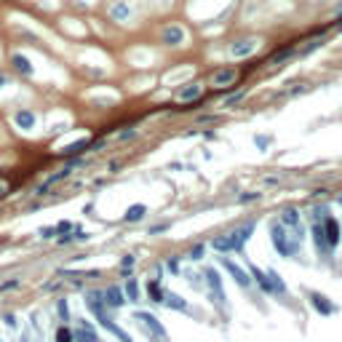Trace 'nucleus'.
Returning a JSON list of instances; mask_svg holds the SVG:
<instances>
[{
  "instance_id": "obj_1",
  "label": "nucleus",
  "mask_w": 342,
  "mask_h": 342,
  "mask_svg": "<svg viewBox=\"0 0 342 342\" xmlns=\"http://www.w3.org/2000/svg\"><path fill=\"white\" fill-rule=\"evenodd\" d=\"M254 227H256V222H246V225L235 227L233 233H227V235H219V238H214V241H212V246L216 249V252H241V249H243V243H246L249 238H252Z\"/></svg>"
},
{
  "instance_id": "obj_2",
  "label": "nucleus",
  "mask_w": 342,
  "mask_h": 342,
  "mask_svg": "<svg viewBox=\"0 0 342 342\" xmlns=\"http://www.w3.org/2000/svg\"><path fill=\"white\" fill-rule=\"evenodd\" d=\"M270 238H273V246L278 249L281 256H294L299 252V238L289 241V233H286V227L281 225V222H275V225L270 227Z\"/></svg>"
},
{
  "instance_id": "obj_3",
  "label": "nucleus",
  "mask_w": 342,
  "mask_h": 342,
  "mask_svg": "<svg viewBox=\"0 0 342 342\" xmlns=\"http://www.w3.org/2000/svg\"><path fill=\"white\" fill-rule=\"evenodd\" d=\"M134 321L144 329V334H147V337H153L155 342H166V340H169V337H166V329H163V324L155 318L153 313L136 310V313H134Z\"/></svg>"
},
{
  "instance_id": "obj_4",
  "label": "nucleus",
  "mask_w": 342,
  "mask_h": 342,
  "mask_svg": "<svg viewBox=\"0 0 342 342\" xmlns=\"http://www.w3.org/2000/svg\"><path fill=\"white\" fill-rule=\"evenodd\" d=\"M235 81H238V67H219L209 78L214 88H230V86H235Z\"/></svg>"
},
{
  "instance_id": "obj_5",
  "label": "nucleus",
  "mask_w": 342,
  "mask_h": 342,
  "mask_svg": "<svg viewBox=\"0 0 342 342\" xmlns=\"http://www.w3.org/2000/svg\"><path fill=\"white\" fill-rule=\"evenodd\" d=\"M219 265L225 267V270H227L230 275H233V278H235V284H238V286H243V289H249V286H252V275H249L246 270H243L241 265H235V262L230 259V256H219Z\"/></svg>"
},
{
  "instance_id": "obj_6",
  "label": "nucleus",
  "mask_w": 342,
  "mask_h": 342,
  "mask_svg": "<svg viewBox=\"0 0 342 342\" xmlns=\"http://www.w3.org/2000/svg\"><path fill=\"white\" fill-rule=\"evenodd\" d=\"M201 96H203V83L193 81V83L182 86V88L176 91V94H174V102H176V104H187V102H198Z\"/></svg>"
},
{
  "instance_id": "obj_7",
  "label": "nucleus",
  "mask_w": 342,
  "mask_h": 342,
  "mask_svg": "<svg viewBox=\"0 0 342 342\" xmlns=\"http://www.w3.org/2000/svg\"><path fill=\"white\" fill-rule=\"evenodd\" d=\"M203 275H206V281H209V289H212L214 302L222 307V310H225V307H227V299H225V292H222V278H219V273H216L214 267H209V270L203 273Z\"/></svg>"
},
{
  "instance_id": "obj_8",
  "label": "nucleus",
  "mask_w": 342,
  "mask_h": 342,
  "mask_svg": "<svg viewBox=\"0 0 342 342\" xmlns=\"http://www.w3.org/2000/svg\"><path fill=\"white\" fill-rule=\"evenodd\" d=\"M107 14H110V19H113V22H128L131 16H134V8H131V5L126 3V0H113V3L107 5Z\"/></svg>"
},
{
  "instance_id": "obj_9",
  "label": "nucleus",
  "mask_w": 342,
  "mask_h": 342,
  "mask_svg": "<svg viewBox=\"0 0 342 342\" xmlns=\"http://www.w3.org/2000/svg\"><path fill=\"white\" fill-rule=\"evenodd\" d=\"M161 43L163 45H182L185 43V30L179 24H166L161 30Z\"/></svg>"
},
{
  "instance_id": "obj_10",
  "label": "nucleus",
  "mask_w": 342,
  "mask_h": 342,
  "mask_svg": "<svg viewBox=\"0 0 342 342\" xmlns=\"http://www.w3.org/2000/svg\"><path fill=\"white\" fill-rule=\"evenodd\" d=\"M102 297H104V305H107V310L113 307V310H118V307L126 305V294H123L121 286H107L102 289Z\"/></svg>"
},
{
  "instance_id": "obj_11",
  "label": "nucleus",
  "mask_w": 342,
  "mask_h": 342,
  "mask_svg": "<svg viewBox=\"0 0 342 342\" xmlns=\"http://www.w3.org/2000/svg\"><path fill=\"white\" fill-rule=\"evenodd\" d=\"M256 43L254 38H241V41H235V43H230V56H235V59H243V56H249V54H254L256 51Z\"/></svg>"
},
{
  "instance_id": "obj_12",
  "label": "nucleus",
  "mask_w": 342,
  "mask_h": 342,
  "mask_svg": "<svg viewBox=\"0 0 342 342\" xmlns=\"http://www.w3.org/2000/svg\"><path fill=\"white\" fill-rule=\"evenodd\" d=\"M324 235H326V243H329V249H334L340 243V222L334 219V216H324Z\"/></svg>"
},
{
  "instance_id": "obj_13",
  "label": "nucleus",
  "mask_w": 342,
  "mask_h": 342,
  "mask_svg": "<svg viewBox=\"0 0 342 342\" xmlns=\"http://www.w3.org/2000/svg\"><path fill=\"white\" fill-rule=\"evenodd\" d=\"M72 332H75V342H99V334H96V329L88 321H81Z\"/></svg>"
},
{
  "instance_id": "obj_14",
  "label": "nucleus",
  "mask_w": 342,
  "mask_h": 342,
  "mask_svg": "<svg viewBox=\"0 0 342 342\" xmlns=\"http://www.w3.org/2000/svg\"><path fill=\"white\" fill-rule=\"evenodd\" d=\"M307 299H310V305H313L321 315H332L334 310H337V307H334L332 302H329L324 294H318V292H307Z\"/></svg>"
},
{
  "instance_id": "obj_15",
  "label": "nucleus",
  "mask_w": 342,
  "mask_h": 342,
  "mask_svg": "<svg viewBox=\"0 0 342 342\" xmlns=\"http://www.w3.org/2000/svg\"><path fill=\"white\" fill-rule=\"evenodd\" d=\"M35 121H38V118H35L32 110H16V113H14V123H16L19 128H24V131L35 128Z\"/></svg>"
},
{
  "instance_id": "obj_16",
  "label": "nucleus",
  "mask_w": 342,
  "mask_h": 342,
  "mask_svg": "<svg viewBox=\"0 0 342 342\" xmlns=\"http://www.w3.org/2000/svg\"><path fill=\"white\" fill-rule=\"evenodd\" d=\"M11 64H14V70L22 72V75H32V72H35L30 56H24V54H14V56H11Z\"/></svg>"
},
{
  "instance_id": "obj_17",
  "label": "nucleus",
  "mask_w": 342,
  "mask_h": 342,
  "mask_svg": "<svg viewBox=\"0 0 342 342\" xmlns=\"http://www.w3.org/2000/svg\"><path fill=\"white\" fill-rule=\"evenodd\" d=\"M70 174H72V166H67V169H59V171H56V174H51V176H48V179H45V182H43V185H41V187H38V193H45V190H48V187H54V185H56V182H62V179H67V176H70Z\"/></svg>"
},
{
  "instance_id": "obj_18",
  "label": "nucleus",
  "mask_w": 342,
  "mask_h": 342,
  "mask_svg": "<svg viewBox=\"0 0 342 342\" xmlns=\"http://www.w3.org/2000/svg\"><path fill=\"white\" fill-rule=\"evenodd\" d=\"M281 225L297 230V227H299V212H297V209H294V206L284 209V212H281Z\"/></svg>"
},
{
  "instance_id": "obj_19",
  "label": "nucleus",
  "mask_w": 342,
  "mask_h": 342,
  "mask_svg": "<svg viewBox=\"0 0 342 342\" xmlns=\"http://www.w3.org/2000/svg\"><path fill=\"white\" fill-rule=\"evenodd\" d=\"M252 275L256 278V284L262 286V292H265V294H275V289H273V284H270V275H267V273H262L259 267L252 265Z\"/></svg>"
},
{
  "instance_id": "obj_20",
  "label": "nucleus",
  "mask_w": 342,
  "mask_h": 342,
  "mask_svg": "<svg viewBox=\"0 0 342 342\" xmlns=\"http://www.w3.org/2000/svg\"><path fill=\"white\" fill-rule=\"evenodd\" d=\"M163 305L166 307H174V310H187V302L179 297V294L174 292H166V297H163Z\"/></svg>"
},
{
  "instance_id": "obj_21",
  "label": "nucleus",
  "mask_w": 342,
  "mask_h": 342,
  "mask_svg": "<svg viewBox=\"0 0 342 342\" xmlns=\"http://www.w3.org/2000/svg\"><path fill=\"white\" fill-rule=\"evenodd\" d=\"M313 241H315V246L321 249V252H326L329 249V243H326V235H324V225H313Z\"/></svg>"
},
{
  "instance_id": "obj_22",
  "label": "nucleus",
  "mask_w": 342,
  "mask_h": 342,
  "mask_svg": "<svg viewBox=\"0 0 342 342\" xmlns=\"http://www.w3.org/2000/svg\"><path fill=\"white\" fill-rule=\"evenodd\" d=\"M144 212H147V209H144L142 203H134V206H128V209H126V222H139L142 216H144Z\"/></svg>"
},
{
  "instance_id": "obj_23",
  "label": "nucleus",
  "mask_w": 342,
  "mask_h": 342,
  "mask_svg": "<svg viewBox=\"0 0 342 342\" xmlns=\"http://www.w3.org/2000/svg\"><path fill=\"white\" fill-rule=\"evenodd\" d=\"M128 297V302H139V286H136V278H128L126 281V292H123Z\"/></svg>"
},
{
  "instance_id": "obj_24",
  "label": "nucleus",
  "mask_w": 342,
  "mask_h": 342,
  "mask_svg": "<svg viewBox=\"0 0 342 342\" xmlns=\"http://www.w3.org/2000/svg\"><path fill=\"white\" fill-rule=\"evenodd\" d=\"M56 313H59V318L67 324L70 321V302H67V297H59L56 299Z\"/></svg>"
},
{
  "instance_id": "obj_25",
  "label": "nucleus",
  "mask_w": 342,
  "mask_h": 342,
  "mask_svg": "<svg viewBox=\"0 0 342 342\" xmlns=\"http://www.w3.org/2000/svg\"><path fill=\"white\" fill-rule=\"evenodd\" d=\"M292 54H294V45H284V48H278V51H275V54H273L270 59H267V64L284 62V59H286V56H292Z\"/></svg>"
},
{
  "instance_id": "obj_26",
  "label": "nucleus",
  "mask_w": 342,
  "mask_h": 342,
  "mask_svg": "<svg viewBox=\"0 0 342 342\" xmlns=\"http://www.w3.org/2000/svg\"><path fill=\"white\" fill-rule=\"evenodd\" d=\"M88 147H91V142H88V139H78L75 144L64 147V155H78V153H83V150H88Z\"/></svg>"
},
{
  "instance_id": "obj_27",
  "label": "nucleus",
  "mask_w": 342,
  "mask_h": 342,
  "mask_svg": "<svg viewBox=\"0 0 342 342\" xmlns=\"http://www.w3.org/2000/svg\"><path fill=\"white\" fill-rule=\"evenodd\" d=\"M147 292H150V297H153L155 302H163V297H166V292L161 289V284H158V281H150V284H147Z\"/></svg>"
},
{
  "instance_id": "obj_28",
  "label": "nucleus",
  "mask_w": 342,
  "mask_h": 342,
  "mask_svg": "<svg viewBox=\"0 0 342 342\" xmlns=\"http://www.w3.org/2000/svg\"><path fill=\"white\" fill-rule=\"evenodd\" d=\"M56 342H75V332L70 326H59L56 329Z\"/></svg>"
},
{
  "instance_id": "obj_29",
  "label": "nucleus",
  "mask_w": 342,
  "mask_h": 342,
  "mask_svg": "<svg viewBox=\"0 0 342 342\" xmlns=\"http://www.w3.org/2000/svg\"><path fill=\"white\" fill-rule=\"evenodd\" d=\"M267 275H270V284L275 289V294H286V284L281 281V275L275 273V270H267Z\"/></svg>"
},
{
  "instance_id": "obj_30",
  "label": "nucleus",
  "mask_w": 342,
  "mask_h": 342,
  "mask_svg": "<svg viewBox=\"0 0 342 342\" xmlns=\"http://www.w3.org/2000/svg\"><path fill=\"white\" fill-rule=\"evenodd\" d=\"M243 96H246V91H235V94H230L225 102H222V107H235V104L243 102Z\"/></svg>"
},
{
  "instance_id": "obj_31",
  "label": "nucleus",
  "mask_w": 342,
  "mask_h": 342,
  "mask_svg": "<svg viewBox=\"0 0 342 342\" xmlns=\"http://www.w3.org/2000/svg\"><path fill=\"white\" fill-rule=\"evenodd\" d=\"M22 286V278H11V281H5V284H0V294H5V292H14V289Z\"/></svg>"
},
{
  "instance_id": "obj_32",
  "label": "nucleus",
  "mask_w": 342,
  "mask_h": 342,
  "mask_svg": "<svg viewBox=\"0 0 342 342\" xmlns=\"http://www.w3.org/2000/svg\"><path fill=\"white\" fill-rule=\"evenodd\" d=\"M321 45H324V38H321V41H310V43L305 45V48H299V54H310V51L321 48Z\"/></svg>"
},
{
  "instance_id": "obj_33",
  "label": "nucleus",
  "mask_w": 342,
  "mask_h": 342,
  "mask_svg": "<svg viewBox=\"0 0 342 342\" xmlns=\"http://www.w3.org/2000/svg\"><path fill=\"white\" fill-rule=\"evenodd\" d=\"M262 198V193H246V195H241L238 203H249V201H259Z\"/></svg>"
},
{
  "instance_id": "obj_34",
  "label": "nucleus",
  "mask_w": 342,
  "mask_h": 342,
  "mask_svg": "<svg viewBox=\"0 0 342 342\" xmlns=\"http://www.w3.org/2000/svg\"><path fill=\"white\" fill-rule=\"evenodd\" d=\"M201 256H203V246L198 243L195 249H190V259H201Z\"/></svg>"
},
{
  "instance_id": "obj_35",
  "label": "nucleus",
  "mask_w": 342,
  "mask_h": 342,
  "mask_svg": "<svg viewBox=\"0 0 342 342\" xmlns=\"http://www.w3.org/2000/svg\"><path fill=\"white\" fill-rule=\"evenodd\" d=\"M121 267H123V270H126V267H134V256H131V254H126V256H123V259H121Z\"/></svg>"
},
{
  "instance_id": "obj_36",
  "label": "nucleus",
  "mask_w": 342,
  "mask_h": 342,
  "mask_svg": "<svg viewBox=\"0 0 342 342\" xmlns=\"http://www.w3.org/2000/svg\"><path fill=\"white\" fill-rule=\"evenodd\" d=\"M270 144V136H256V147H267Z\"/></svg>"
},
{
  "instance_id": "obj_37",
  "label": "nucleus",
  "mask_w": 342,
  "mask_h": 342,
  "mask_svg": "<svg viewBox=\"0 0 342 342\" xmlns=\"http://www.w3.org/2000/svg\"><path fill=\"white\" fill-rule=\"evenodd\" d=\"M166 265H169V270H171V273H176V270H179V265H176V259H169Z\"/></svg>"
},
{
  "instance_id": "obj_38",
  "label": "nucleus",
  "mask_w": 342,
  "mask_h": 342,
  "mask_svg": "<svg viewBox=\"0 0 342 342\" xmlns=\"http://www.w3.org/2000/svg\"><path fill=\"white\" fill-rule=\"evenodd\" d=\"M5 86H8V75H5V72H0V88H5Z\"/></svg>"
},
{
  "instance_id": "obj_39",
  "label": "nucleus",
  "mask_w": 342,
  "mask_h": 342,
  "mask_svg": "<svg viewBox=\"0 0 342 342\" xmlns=\"http://www.w3.org/2000/svg\"><path fill=\"white\" fill-rule=\"evenodd\" d=\"M5 193H8V182H0V198H3Z\"/></svg>"
},
{
  "instance_id": "obj_40",
  "label": "nucleus",
  "mask_w": 342,
  "mask_h": 342,
  "mask_svg": "<svg viewBox=\"0 0 342 342\" xmlns=\"http://www.w3.org/2000/svg\"><path fill=\"white\" fill-rule=\"evenodd\" d=\"M334 27H337V30H342V14H337V22H334Z\"/></svg>"
},
{
  "instance_id": "obj_41",
  "label": "nucleus",
  "mask_w": 342,
  "mask_h": 342,
  "mask_svg": "<svg viewBox=\"0 0 342 342\" xmlns=\"http://www.w3.org/2000/svg\"><path fill=\"white\" fill-rule=\"evenodd\" d=\"M334 14H342V3L337 5V8H334Z\"/></svg>"
},
{
  "instance_id": "obj_42",
  "label": "nucleus",
  "mask_w": 342,
  "mask_h": 342,
  "mask_svg": "<svg viewBox=\"0 0 342 342\" xmlns=\"http://www.w3.org/2000/svg\"><path fill=\"white\" fill-rule=\"evenodd\" d=\"M22 342H30V337H27V334H24V337H22Z\"/></svg>"
},
{
  "instance_id": "obj_43",
  "label": "nucleus",
  "mask_w": 342,
  "mask_h": 342,
  "mask_svg": "<svg viewBox=\"0 0 342 342\" xmlns=\"http://www.w3.org/2000/svg\"><path fill=\"white\" fill-rule=\"evenodd\" d=\"M340 203H342V198H340Z\"/></svg>"
}]
</instances>
